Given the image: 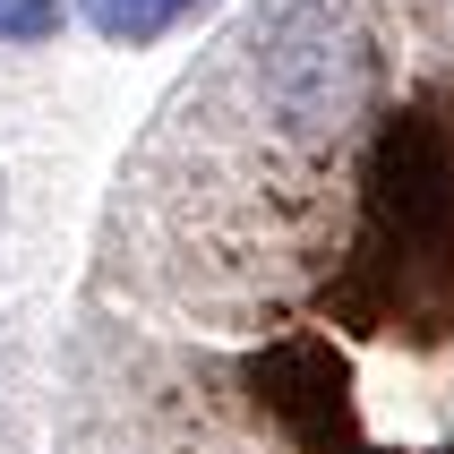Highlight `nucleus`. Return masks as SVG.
Listing matches in <instances>:
<instances>
[{
  "label": "nucleus",
  "instance_id": "obj_1",
  "mask_svg": "<svg viewBox=\"0 0 454 454\" xmlns=\"http://www.w3.org/2000/svg\"><path fill=\"white\" fill-rule=\"evenodd\" d=\"M189 9H206V0H77V18L95 26L103 43H129V51H137V43H163Z\"/></svg>",
  "mask_w": 454,
  "mask_h": 454
},
{
  "label": "nucleus",
  "instance_id": "obj_2",
  "mask_svg": "<svg viewBox=\"0 0 454 454\" xmlns=\"http://www.w3.org/2000/svg\"><path fill=\"white\" fill-rule=\"evenodd\" d=\"M60 35V0H0V43H43Z\"/></svg>",
  "mask_w": 454,
  "mask_h": 454
}]
</instances>
